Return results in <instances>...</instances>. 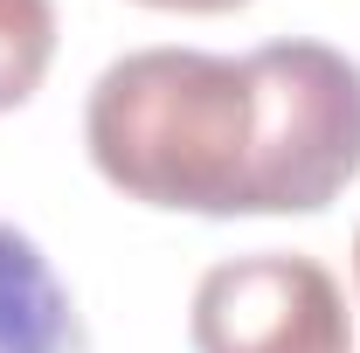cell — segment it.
<instances>
[{
	"label": "cell",
	"mask_w": 360,
	"mask_h": 353,
	"mask_svg": "<svg viewBox=\"0 0 360 353\" xmlns=\"http://www.w3.org/2000/svg\"><path fill=\"white\" fill-rule=\"evenodd\" d=\"M56 63V0H0V118L42 90Z\"/></svg>",
	"instance_id": "277c9868"
},
{
	"label": "cell",
	"mask_w": 360,
	"mask_h": 353,
	"mask_svg": "<svg viewBox=\"0 0 360 353\" xmlns=\"http://www.w3.org/2000/svg\"><path fill=\"white\" fill-rule=\"evenodd\" d=\"M194 353H354V319L340 277L298 250L229 257L194 284L187 312Z\"/></svg>",
	"instance_id": "7a4b0ae2"
},
{
	"label": "cell",
	"mask_w": 360,
	"mask_h": 353,
	"mask_svg": "<svg viewBox=\"0 0 360 353\" xmlns=\"http://www.w3.org/2000/svg\"><path fill=\"white\" fill-rule=\"evenodd\" d=\"M354 284H360V229H354Z\"/></svg>",
	"instance_id": "8992f818"
},
{
	"label": "cell",
	"mask_w": 360,
	"mask_h": 353,
	"mask_svg": "<svg viewBox=\"0 0 360 353\" xmlns=\"http://www.w3.org/2000/svg\"><path fill=\"white\" fill-rule=\"evenodd\" d=\"M132 7H160V14H236L250 0H132Z\"/></svg>",
	"instance_id": "5b68a950"
},
{
	"label": "cell",
	"mask_w": 360,
	"mask_h": 353,
	"mask_svg": "<svg viewBox=\"0 0 360 353\" xmlns=\"http://www.w3.org/2000/svg\"><path fill=\"white\" fill-rule=\"evenodd\" d=\"M84 146L139 208L319 215L360 180V63L305 35L250 56L132 49L90 84Z\"/></svg>",
	"instance_id": "6da1fadb"
},
{
	"label": "cell",
	"mask_w": 360,
	"mask_h": 353,
	"mask_svg": "<svg viewBox=\"0 0 360 353\" xmlns=\"http://www.w3.org/2000/svg\"><path fill=\"white\" fill-rule=\"evenodd\" d=\"M0 353H90V326L35 236L0 222Z\"/></svg>",
	"instance_id": "3957f363"
}]
</instances>
